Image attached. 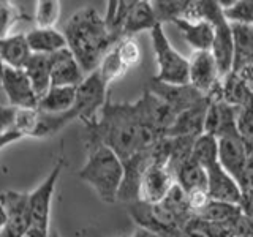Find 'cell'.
Segmentation results:
<instances>
[{
  "mask_svg": "<svg viewBox=\"0 0 253 237\" xmlns=\"http://www.w3.org/2000/svg\"><path fill=\"white\" fill-rule=\"evenodd\" d=\"M87 134L101 141L124 163L154 149L163 134L144 122L138 101L114 103L106 100L98 117L85 123Z\"/></svg>",
  "mask_w": 253,
  "mask_h": 237,
  "instance_id": "1",
  "label": "cell"
},
{
  "mask_svg": "<svg viewBox=\"0 0 253 237\" xmlns=\"http://www.w3.org/2000/svg\"><path fill=\"white\" fill-rule=\"evenodd\" d=\"M63 35L67 47L85 75L93 73L106 52L116 44L105 26L103 16L92 6L83 8L71 16Z\"/></svg>",
  "mask_w": 253,
  "mask_h": 237,
  "instance_id": "2",
  "label": "cell"
},
{
  "mask_svg": "<svg viewBox=\"0 0 253 237\" xmlns=\"http://www.w3.org/2000/svg\"><path fill=\"white\" fill-rule=\"evenodd\" d=\"M87 160L78 176L98 195L103 202L114 204L124 180V164L119 157L97 138L87 134Z\"/></svg>",
  "mask_w": 253,
  "mask_h": 237,
  "instance_id": "3",
  "label": "cell"
},
{
  "mask_svg": "<svg viewBox=\"0 0 253 237\" xmlns=\"http://www.w3.org/2000/svg\"><path fill=\"white\" fill-rule=\"evenodd\" d=\"M150 40L155 52V60L158 71L152 78L155 82H163L169 85L188 84V59L174 49L166 37L163 26H157L150 30Z\"/></svg>",
  "mask_w": 253,
  "mask_h": 237,
  "instance_id": "4",
  "label": "cell"
},
{
  "mask_svg": "<svg viewBox=\"0 0 253 237\" xmlns=\"http://www.w3.org/2000/svg\"><path fill=\"white\" fill-rule=\"evenodd\" d=\"M128 215L138 225L139 229L154 234H180V229L185 223L179 217L166 209L162 202H144L134 201L128 204Z\"/></svg>",
  "mask_w": 253,
  "mask_h": 237,
  "instance_id": "5",
  "label": "cell"
},
{
  "mask_svg": "<svg viewBox=\"0 0 253 237\" xmlns=\"http://www.w3.org/2000/svg\"><path fill=\"white\" fill-rule=\"evenodd\" d=\"M63 171V161H57L47 177L40 184L34 192L29 193V212H30V228L46 229L49 231L51 207L55 187Z\"/></svg>",
  "mask_w": 253,
  "mask_h": 237,
  "instance_id": "6",
  "label": "cell"
},
{
  "mask_svg": "<svg viewBox=\"0 0 253 237\" xmlns=\"http://www.w3.org/2000/svg\"><path fill=\"white\" fill-rule=\"evenodd\" d=\"M108 100V85L101 81L97 71L87 75L84 81L76 87L75 108L79 113V118L85 123L93 122L98 117L101 108Z\"/></svg>",
  "mask_w": 253,
  "mask_h": 237,
  "instance_id": "7",
  "label": "cell"
},
{
  "mask_svg": "<svg viewBox=\"0 0 253 237\" xmlns=\"http://www.w3.org/2000/svg\"><path fill=\"white\" fill-rule=\"evenodd\" d=\"M0 85L8 106L14 109H37L38 97L24 70L3 67Z\"/></svg>",
  "mask_w": 253,
  "mask_h": 237,
  "instance_id": "8",
  "label": "cell"
},
{
  "mask_svg": "<svg viewBox=\"0 0 253 237\" xmlns=\"http://www.w3.org/2000/svg\"><path fill=\"white\" fill-rule=\"evenodd\" d=\"M174 184L176 180H174L172 172L166 168V164L150 161L139 180L138 201L150 204L162 202Z\"/></svg>",
  "mask_w": 253,
  "mask_h": 237,
  "instance_id": "9",
  "label": "cell"
},
{
  "mask_svg": "<svg viewBox=\"0 0 253 237\" xmlns=\"http://www.w3.org/2000/svg\"><path fill=\"white\" fill-rule=\"evenodd\" d=\"M0 202H3L8 212V223L0 237H24L30 228L29 193L8 190L0 193Z\"/></svg>",
  "mask_w": 253,
  "mask_h": 237,
  "instance_id": "10",
  "label": "cell"
},
{
  "mask_svg": "<svg viewBox=\"0 0 253 237\" xmlns=\"http://www.w3.org/2000/svg\"><path fill=\"white\" fill-rule=\"evenodd\" d=\"M218 68L211 51H193L188 59V84L204 97L220 84Z\"/></svg>",
  "mask_w": 253,
  "mask_h": 237,
  "instance_id": "11",
  "label": "cell"
},
{
  "mask_svg": "<svg viewBox=\"0 0 253 237\" xmlns=\"http://www.w3.org/2000/svg\"><path fill=\"white\" fill-rule=\"evenodd\" d=\"M147 90L152 92L157 98H160L166 106H169L176 116L198 105V103H201L206 98L203 93H200L190 84L169 85V84L152 81Z\"/></svg>",
  "mask_w": 253,
  "mask_h": 237,
  "instance_id": "12",
  "label": "cell"
},
{
  "mask_svg": "<svg viewBox=\"0 0 253 237\" xmlns=\"http://www.w3.org/2000/svg\"><path fill=\"white\" fill-rule=\"evenodd\" d=\"M249 158V152L245 149L239 134L228 133L225 136L217 138V160L226 174H229L234 180H237Z\"/></svg>",
  "mask_w": 253,
  "mask_h": 237,
  "instance_id": "13",
  "label": "cell"
},
{
  "mask_svg": "<svg viewBox=\"0 0 253 237\" xmlns=\"http://www.w3.org/2000/svg\"><path fill=\"white\" fill-rule=\"evenodd\" d=\"M51 87H78L87 76L68 47L49 55Z\"/></svg>",
  "mask_w": 253,
  "mask_h": 237,
  "instance_id": "14",
  "label": "cell"
},
{
  "mask_svg": "<svg viewBox=\"0 0 253 237\" xmlns=\"http://www.w3.org/2000/svg\"><path fill=\"white\" fill-rule=\"evenodd\" d=\"M213 41L211 54L218 68L220 78H225L233 71V35L231 27L225 18H220L212 24Z\"/></svg>",
  "mask_w": 253,
  "mask_h": 237,
  "instance_id": "15",
  "label": "cell"
},
{
  "mask_svg": "<svg viewBox=\"0 0 253 237\" xmlns=\"http://www.w3.org/2000/svg\"><path fill=\"white\" fill-rule=\"evenodd\" d=\"M209 106V100L204 98L201 103L192 106L184 113L177 114L176 120L165 133L168 138H198L204 133V117Z\"/></svg>",
  "mask_w": 253,
  "mask_h": 237,
  "instance_id": "16",
  "label": "cell"
},
{
  "mask_svg": "<svg viewBox=\"0 0 253 237\" xmlns=\"http://www.w3.org/2000/svg\"><path fill=\"white\" fill-rule=\"evenodd\" d=\"M237 109L223 101H209L204 117V134L212 138L225 136L228 133H236Z\"/></svg>",
  "mask_w": 253,
  "mask_h": 237,
  "instance_id": "17",
  "label": "cell"
},
{
  "mask_svg": "<svg viewBox=\"0 0 253 237\" xmlns=\"http://www.w3.org/2000/svg\"><path fill=\"white\" fill-rule=\"evenodd\" d=\"M204 171L208 174V195L212 201L239 204L241 190L236 180L221 169L218 161L208 166Z\"/></svg>",
  "mask_w": 253,
  "mask_h": 237,
  "instance_id": "18",
  "label": "cell"
},
{
  "mask_svg": "<svg viewBox=\"0 0 253 237\" xmlns=\"http://www.w3.org/2000/svg\"><path fill=\"white\" fill-rule=\"evenodd\" d=\"M157 24L158 22L155 19L150 2H146V0L128 2V6H126V11L124 16V22H122L121 40L134 38L139 32H144V30L150 32Z\"/></svg>",
  "mask_w": 253,
  "mask_h": 237,
  "instance_id": "19",
  "label": "cell"
},
{
  "mask_svg": "<svg viewBox=\"0 0 253 237\" xmlns=\"http://www.w3.org/2000/svg\"><path fill=\"white\" fill-rule=\"evenodd\" d=\"M30 55L32 51L27 44L26 34H11L0 40V59L3 67L22 70Z\"/></svg>",
  "mask_w": 253,
  "mask_h": 237,
  "instance_id": "20",
  "label": "cell"
},
{
  "mask_svg": "<svg viewBox=\"0 0 253 237\" xmlns=\"http://www.w3.org/2000/svg\"><path fill=\"white\" fill-rule=\"evenodd\" d=\"M172 24L179 29L180 35L193 47V51H211L213 41V27L206 21L188 22L184 19H176Z\"/></svg>",
  "mask_w": 253,
  "mask_h": 237,
  "instance_id": "21",
  "label": "cell"
},
{
  "mask_svg": "<svg viewBox=\"0 0 253 237\" xmlns=\"http://www.w3.org/2000/svg\"><path fill=\"white\" fill-rule=\"evenodd\" d=\"M27 44L32 54H44L51 55L60 49L67 47V40L63 32L55 29H34L26 34Z\"/></svg>",
  "mask_w": 253,
  "mask_h": 237,
  "instance_id": "22",
  "label": "cell"
},
{
  "mask_svg": "<svg viewBox=\"0 0 253 237\" xmlns=\"http://www.w3.org/2000/svg\"><path fill=\"white\" fill-rule=\"evenodd\" d=\"M76 87H49L38 100L37 109L46 114H62L75 108Z\"/></svg>",
  "mask_w": 253,
  "mask_h": 237,
  "instance_id": "23",
  "label": "cell"
},
{
  "mask_svg": "<svg viewBox=\"0 0 253 237\" xmlns=\"http://www.w3.org/2000/svg\"><path fill=\"white\" fill-rule=\"evenodd\" d=\"M221 101L236 109H247L253 106V92L234 73H229L220 81Z\"/></svg>",
  "mask_w": 253,
  "mask_h": 237,
  "instance_id": "24",
  "label": "cell"
},
{
  "mask_svg": "<svg viewBox=\"0 0 253 237\" xmlns=\"http://www.w3.org/2000/svg\"><path fill=\"white\" fill-rule=\"evenodd\" d=\"M22 70H24V73H26V76L29 78V81H30L32 87H34V90L40 100L51 87L49 55L32 54Z\"/></svg>",
  "mask_w": 253,
  "mask_h": 237,
  "instance_id": "25",
  "label": "cell"
},
{
  "mask_svg": "<svg viewBox=\"0 0 253 237\" xmlns=\"http://www.w3.org/2000/svg\"><path fill=\"white\" fill-rule=\"evenodd\" d=\"M174 180L185 190V193L195 192V190L208 192V174H206L203 166L198 164L192 157L179 166V169L174 174Z\"/></svg>",
  "mask_w": 253,
  "mask_h": 237,
  "instance_id": "26",
  "label": "cell"
},
{
  "mask_svg": "<svg viewBox=\"0 0 253 237\" xmlns=\"http://www.w3.org/2000/svg\"><path fill=\"white\" fill-rule=\"evenodd\" d=\"M233 35V70L253 59V27L229 24Z\"/></svg>",
  "mask_w": 253,
  "mask_h": 237,
  "instance_id": "27",
  "label": "cell"
},
{
  "mask_svg": "<svg viewBox=\"0 0 253 237\" xmlns=\"http://www.w3.org/2000/svg\"><path fill=\"white\" fill-rule=\"evenodd\" d=\"M241 207L239 204H229V202H221V201H209L206 205V209L198 215V218L203 220L208 225H217V226H225L231 223L241 215Z\"/></svg>",
  "mask_w": 253,
  "mask_h": 237,
  "instance_id": "28",
  "label": "cell"
},
{
  "mask_svg": "<svg viewBox=\"0 0 253 237\" xmlns=\"http://www.w3.org/2000/svg\"><path fill=\"white\" fill-rule=\"evenodd\" d=\"M220 6L228 24H241V26L253 27V0L220 2Z\"/></svg>",
  "mask_w": 253,
  "mask_h": 237,
  "instance_id": "29",
  "label": "cell"
},
{
  "mask_svg": "<svg viewBox=\"0 0 253 237\" xmlns=\"http://www.w3.org/2000/svg\"><path fill=\"white\" fill-rule=\"evenodd\" d=\"M162 204L166 209H169L176 217H179L184 223L193 217L188 207V196L185 193V190L177 184H174L169 188V192L163 198Z\"/></svg>",
  "mask_w": 253,
  "mask_h": 237,
  "instance_id": "30",
  "label": "cell"
},
{
  "mask_svg": "<svg viewBox=\"0 0 253 237\" xmlns=\"http://www.w3.org/2000/svg\"><path fill=\"white\" fill-rule=\"evenodd\" d=\"M192 158L198 164H201L204 169L208 166L217 163V139L204 133L201 136H198L193 142Z\"/></svg>",
  "mask_w": 253,
  "mask_h": 237,
  "instance_id": "31",
  "label": "cell"
},
{
  "mask_svg": "<svg viewBox=\"0 0 253 237\" xmlns=\"http://www.w3.org/2000/svg\"><path fill=\"white\" fill-rule=\"evenodd\" d=\"M95 71H97L98 76L101 78V81L109 87L111 82H114V81H117V79H121L128 70L125 68L122 60L119 59V55L114 51V47H111V49L106 52L105 57L101 59L98 68L95 70Z\"/></svg>",
  "mask_w": 253,
  "mask_h": 237,
  "instance_id": "32",
  "label": "cell"
},
{
  "mask_svg": "<svg viewBox=\"0 0 253 237\" xmlns=\"http://www.w3.org/2000/svg\"><path fill=\"white\" fill-rule=\"evenodd\" d=\"M187 3L188 0H155V2H150L155 19L160 26H163L165 22L180 19Z\"/></svg>",
  "mask_w": 253,
  "mask_h": 237,
  "instance_id": "33",
  "label": "cell"
},
{
  "mask_svg": "<svg viewBox=\"0 0 253 237\" xmlns=\"http://www.w3.org/2000/svg\"><path fill=\"white\" fill-rule=\"evenodd\" d=\"M62 3L57 0H40L35 8V26L37 29H54L60 18Z\"/></svg>",
  "mask_w": 253,
  "mask_h": 237,
  "instance_id": "34",
  "label": "cell"
},
{
  "mask_svg": "<svg viewBox=\"0 0 253 237\" xmlns=\"http://www.w3.org/2000/svg\"><path fill=\"white\" fill-rule=\"evenodd\" d=\"M22 19H27V16L18 5L10 0H0V40L11 35L14 26Z\"/></svg>",
  "mask_w": 253,
  "mask_h": 237,
  "instance_id": "35",
  "label": "cell"
},
{
  "mask_svg": "<svg viewBox=\"0 0 253 237\" xmlns=\"http://www.w3.org/2000/svg\"><path fill=\"white\" fill-rule=\"evenodd\" d=\"M113 47L117 52L119 59L122 60V63L128 71L139 65L142 52H141V47L136 38H122V40H119Z\"/></svg>",
  "mask_w": 253,
  "mask_h": 237,
  "instance_id": "36",
  "label": "cell"
},
{
  "mask_svg": "<svg viewBox=\"0 0 253 237\" xmlns=\"http://www.w3.org/2000/svg\"><path fill=\"white\" fill-rule=\"evenodd\" d=\"M236 128L249 155L253 154V106L247 109H237Z\"/></svg>",
  "mask_w": 253,
  "mask_h": 237,
  "instance_id": "37",
  "label": "cell"
},
{
  "mask_svg": "<svg viewBox=\"0 0 253 237\" xmlns=\"http://www.w3.org/2000/svg\"><path fill=\"white\" fill-rule=\"evenodd\" d=\"M180 237H213L209 226L198 217H192L180 229Z\"/></svg>",
  "mask_w": 253,
  "mask_h": 237,
  "instance_id": "38",
  "label": "cell"
},
{
  "mask_svg": "<svg viewBox=\"0 0 253 237\" xmlns=\"http://www.w3.org/2000/svg\"><path fill=\"white\" fill-rule=\"evenodd\" d=\"M237 187L241 190V195L253 192V154L249 155L247 161H245L244 168L236 180Z\"/></svg>",
  "mask_w": 253,
  "mask_h": 237,
  "instance_id": "39",
  "label": "cell"
},
{
  "mask_svg": "<svg viewBox=\"0 0 253 237\" xmlns=\"http://www.w3.org/2000/svg\"><path fill=\"white\" fill-rule=\"evenodd\" d=\"M187 196H188V207L193 217L200 215L211 201V198L206 190H195V192L187 193Z\"/></svg>",
  "mask_w": 253,
  "mask_h": 237,
  "instance_id": "40",
  "label": "cell"
},
{
  "mask_svg": "<svg viewBox=\"0 0 253 237\" xmlns=\"http://www.w3.org/2000/svg\"><path fill=\"white\" fill-rule=\"evenodd\" d=\"M14 117L16 109L5 105V103H0V134L14 128Z\"/></svg>",
  "mask_w": 253,
  "mask_h": 237,
  "instance_id": "41",
  "label": "cell"
},
{
  "mask_svg": "<svg viewBox=\"0 0 253 237\" xmlns=\"http://www.w3.org/2000/svg\"><path fill=\"white\" fill-rule=\"evenodd\" d=\"M239 207H241L242 215L253 225V192L241 195Z\"/></svg>",
  "mask_w": 253,
  "mask_h": 237,
  "instance_id": "42",
  "label": "cell"
},
{
  "mask_svg": "<svg viewBox=\"0 0 253 237\" xmlns=\"http://www.w3.org/2000/svg\"><path fill=\"white\" fill-rule=\"evenodd\" d=\"M19 139H22V134L18 130H14V128L3 133V134H0V150H2L3 147H6V146L13 144V142H16V141H19Z\"/></svg>",
  "mask_w": 253,
  "mask_h": 237,
  "instance_id": "43",
  "label": "cell"
},
{
  "mask_svg": "<svg viewBox=\"0 0 253 237\" xmlns=\"http://www.w3.org/2000/svg\"><path fill=\"white\" fill-rule=\"evenodd\" d=\"M6 223H8V212H6V207L3 205V202H0V233L5 229Z\"/></svg>",
  "mask_w": 253,
  "mask_h": 237,
  "instance_id": "44",
  "label": "cell"
},
{
  "mask_svg": "<svg viewBox=\"0 0 253 237\" xmlns=\"http://www.w3.org/2000/svg\"><path fill=\"white\" fill-rule=\"evenodd\" d=\"M133 237H155L154 234H150V233H147V231H144V229H136V233L133 234Z\"/></svg>",
  "mask_w": 253,
  "mask_h": 237,
  "instance_id": "45",
  "label": "cell"
},
{
  "mask_svg": "<svg viewBox=\"0 0 253 237\" xmlns=\"http://www.w3.org/2000/svg\"><path fill=\"white\" fill-rule=\"evenodd\" d=\"M155 237H180L177 234H162V236H155Z\"/></svg>",
  "mask_w": 253,
  "mask_h": 237,
  "instance_id": "46",
  "label": "cell"
},
{
  "mask_svg": "<svg viewBox=\"0 0 253 237\" xmlns=\"http://www.w3.org/2000/svg\"><path fill=\"white\" fill-rule=\"evenodd\" d=\"M2 73H3V63H2V59H0V79H2Z\"/></svg>",
  "mask_w": 253,
  "mask_h": 237,
  "instance_id": "47",
  "label": "cell"
},
{
  "mask_svg": "<svg viewBox=\"0 0 253 237\" xmlns=\"http://www.w3.org/2000/svg\"><path fill=\"white\" fill-rule=\"evenodd\" d=\"M51 237H57V236H55V234H51Z\"/></svg>",
  "mask_w": 253,
  "mask_h": 237,
  "instance_id": "48",
  "label": "cell"
},
{
  "mask_svg": "<svg viewBox=\"0 0 253 237\" xmlns=\"http://www.w3.org/2000/svg\"><path fill=\"white\" fill-rule=\"evenodd\" d=\"M252 92H253V87H252Z\"/></svg>",
  "mask_w": 253,
  "mask_h": 237,
  "instance_id": "49",
  "label": "cell"
}]
</instances>
